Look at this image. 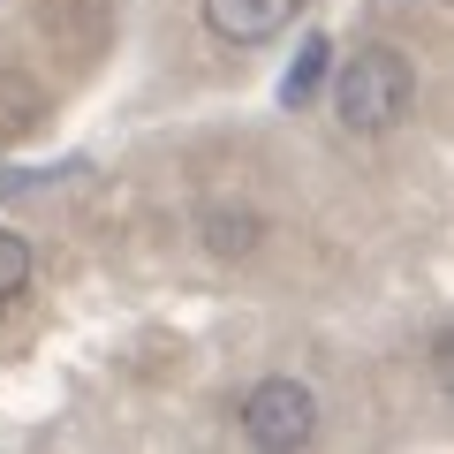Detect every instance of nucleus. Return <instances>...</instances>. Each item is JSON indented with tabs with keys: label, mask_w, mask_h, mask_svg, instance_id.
I'll return each mask as SVG.
<instances>
[{
	"label": "nucleus",
	"mask_w": 454,
	"mask_h": 454,
	"mask_svg": "<svg viewBox=\"0 0 454 454\" xmlns=\"http://www.w3.org/2000/svg\"><path fill=\"white\" fill-rule=\"evenodd\" d=\"M23 280H31V243H23L16 227H0V303L23 295Z\"/></svg>",
	"instance_id": "obj_6"
},
{
	"label": "nucleus",
	"mask_w": 454,
	"mask_h": 454,
	"mask_svg": "<svg viewBox=\"0 0 454 454\" xmlns=\"http://www.w3.org/2000/svg\"><path fill=\"white\" fill-rule=\"evenodd\" d=\"M205 235L220 258H243L250 243H258V212H205Z\"/></svg>",
	"instance_id": "obj_5"
},
{
	"label": "nucleus",
	"mask_w": 454,
	"mask_h": 454,
	"mask_svg": "<svg viewBox=\"0 0 454 454\" xmlns=\"http://www.w3.org/2000/svg\"><path fill=\"white\" fill-rule=\"evenodd\" d=\"M235 424H243L250 447H303L318 432V394L303 379H258L235 409Z\"/></svg>",
	"instance_id": "obj_2"
},
{
	"label": "nucleus",
	"mask_w": 454,
	"mask_h": 454,
	"mask_svg": "<svg viewBox=\"0 0 454 454\" xmlns=\"http://www.w3.org/2000/svg\"><path fill=\"white\" fill-rule=\"evenodd\" d=\"M38 121H46V91L16 68H0V145H23Z\"/></svg>",
	"instance_id": "obj_4"
},
{
	"label": "nucleus",
	"mask_w": 454,
	"mask_h": 454,
	"mask_svg": "<svg viewBox=\"0 0 454 454\" xmlns=\"http://www.w3.org/2000/svg\"><path fill=\"white\" fill-rule=\"evenodd\" d=\"M303 0H205V31L227 38V46H265L295 23Z\"/></svg>",
	"instance_id": "obj_3"
},
{
	"label": "nucleus",
	"mask_w": 454,
	"mask_h": 454,
	"mask_svg": "<svg viewBox=\"0 0 454 454\" xmlns=\"http://www.w3.org/2000/svg\"><path fill=\"white\" fill-rule=\"evenodd\" d=\"M318 76H325V46L310 38V46H303V61H295V68H288V83H280V98H288V106H303V98L318 91Z\"/></svg>",
	"instance_id": "obj_7"
},
{
	"label": "nucleus",
	"mask_w": 454,
	"mask_h": 454,
	"mask_svg": "<svg viewBox=\"0 0 454 454\" xmlns=\"http://www.w3.org/2000/svg\"><path fill=\"white\" fill-rule=\"evenodd\" d=\"M333 114H340V129H356V137L402 129L409 114H417V68L387 46H364L333 83Z\"/></svg>",
	"instance_id": "obj_1"
}]
</instances>
